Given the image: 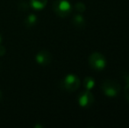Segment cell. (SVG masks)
I'll use <instances>...</instances> for the list:
<instances>
[{"instance_id": "6da1fadb", "label": "cell", "mask_w": 129, "mask_h": 128, "mask_svg": "<svg viewBox=\"0 0 129 128\" xmlns=\"http://www.w3.org/2000/svg\"><path fill=\"white\" fill-rule=\"evenodd\" d=\"M120 89V84L116 81L111 80V79H106L101 84V90L103 91L104 94L110 97L118 96Z\"/></svg>"}, {"instance_id": "7a4b0ae2", "label": "cell", "mask_w": 129, "mask_h": 128, "mask_svg": "<svg viewBox=\"0 0 129 128\" xmlns=\"http://www.w3.org/2000/svg\"><path fill=\"white\" fill-rule=\"evenodd\" d=\"M89 64L93 69L101 71L106 67V59L101 53L94 52L90 55L88 59Z\"/></svg>"}, {"instance_id": "3957f363", "label": "cell", "mask_w": 129, "mask_h": 128, "mask_svg": "<svg viewBox=\"0 0 129 128\" xmlns=\"http://www.w3.org/2000/svg\"><path fill=\"white\" fill-rule=\"evenodd\" d=\"M53 8H54V12L58 16L62 18L70 15L72 10L71 5L67 0H57L54 3Z\"/></svg>"}, {"instance_id": "277c9868", "label": "cell", "mask_w": 129, "mask_h": 128, "mask_svg": "<svg viewBox=\"0 0 129 128\" xmlns=\"http://www.w3.org/2000/svg\"><path fill=\"white\" fill-rule=\"evenodd\" d=\"M80 84H81L80 79L78 78V76L73 75V74H70V75H66L62 82V85L64 89L70 92H73V91H77L80 87Z\"/></svg>"}, {"instance_id": "5b68a950", "label": "cell", "mask_w": 129, "mask_h": 128, "mask_svg": "<svg viewBox=\"0 0 129 128\" xmlns=\"http://www.w3.org/2000/svg\"><path fill=\"white\" fill-rule=\"evenodd\" d=\"M94 102H95L94 95L88 90L81 92L78 96V104L81 107L89 108L94 104Z\"/></svg>"}, {"instance_id": "8992f818", "label": "cell", "mask_w": 129, "mask_h": 128, "mask_svg": "<svg viewBox=\"0 0 129 128\" xmlns=\"http://www.w3.org/2000/svg\"><path fill=\"white\" fill-rule=\"evenodd\" d=\"M36 62H38L40 65H42V66H46L48 65L52 61V55L47 50H41V52L37 54L36 55Z\"/></svg>"}, {"instance_id": "52a82bcc", "label": "cell", "mask_w": 129, "mask_h": 128, "mask_svg": "<svg viewBox=\"0 0 129 128\" xmlns=\"http://www.w3.org/2000/svg\"><path fill=\"white\" fill-rule=\"evenodd\" d=\"M72 24L77 29H83L85 27V25H86V22H85V19L83 18V16H82L81 14H76L75 16L72 19Z\"/></svg>"}, {"instance_id": "ba28073f", "label": "cell", "mask_w": 129, "mask_h": 128, "mask_svg": "<svg viewBox=\"0 0 129 128\" xmlns=\"http://www.w3.org/2000/svg\"><path fill=\"white\" fill-rule=\"evenodd\" d=\"M48 4V0H30V5L35 10H41Z\"/></svg>"}, {"instance_id": "9c48e42d", "label": "cell", "mask_w": 129, "mask_h": 128, "mask_svg": "<svg viewBox=\"0 0 129 128\" xmlns=\"http://www.w3.org/2000/svg\"><path fill=\"white\" fill-rule=\"evenodd\" d=\"M83 86L86 90L90 91L91 89H93L95 86V80L93 77L91 76H86L83 80Z\"/></svg>"}, {"instance_id": "30bf717a", "label": "cell", "mask_w": 129, "mask_h": 128, "mask_svg": "<svg viewBox=\"0 0 129 128\" xmlns=\"http://www.w3.org/2000/svg\"><path fill=\"white\" fill-rule=\"evenodd\" d=\"M36 21H37V18L35 17V15H34V14H30V15L26 18L25 23H26L27 27H30V26H34V25L36 24Z\"/></svg>"}, {"instance_id": "8fae6325", "label": "cell", "mask_w": 129, "mask_h": 128, "mask_svg": "<svg viewBox=\"0 0 129 128\" xmlns=\"http://www.w3.org/2000/svg\"><path fill=\"white\" fill-rule=\"evenodd\" d=\"M75 8L78 12H81V13L85 12V10H86V6L83 2H77L75 5Z\"/></svg>"}, {"instance_id": "7c38bea8", "label": "cell", "mask_w": 129, "mask_h": 128, "mask_svg": "<svg viewBox=\"0 0 129 128\" xmlns=\"http://www.w3.org/2000/svg\"><path fill=\"white\" fill-rule=\"evenodd\" d=\"M126 85L124 89V93H125V97H126V100L129 102V75L126 77Z\"/></svg>"}, {"instance_id": "4fadbf2b", "label": "cell", "mask_w": 129, "mask_h": 128, "mask_svg": "<svg viewBox=\"0 0 129 128\" xmlns=\"http://www.w3.org/2000/svg\"><path fill=\"white\" fill-rule=\"evenodd\" d=\"M5 51H6V49H5V47L0 45V56H3V55L5 54Z\"/></svg>"}, {"instance_id": "5bb4252c", "label": "cell", "mask_w": 129, "mask_h": 128, "mask_svg": "<svg viewBox=\"0 0 129 128\" xmlns=\"http://www.w3.org/2000/svg\"><path fill=\"white\" fill-rule=\"evenodd\" d=\"M0 42H1V37H0Z\"/></svg>"}, {"instance_id": "9a60e30c", "label": "cell", "mask_w": 129, "mask_h": 128, "mask_svg": "<svg viewBox=\"0 0 129 128\" xmlns=\"http://www.w3.org/2000/svg\"><path fill=\"white\" fill-rule=\"evenodd\" d=\"M0 97H1V92H0Z\"/></svg>"}]
</instances>
